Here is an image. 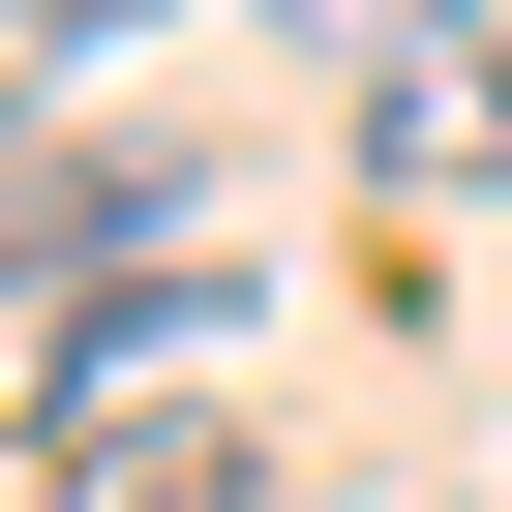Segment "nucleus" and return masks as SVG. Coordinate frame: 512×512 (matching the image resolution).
I'll use <instances>...</instances> for the list:
<instances>
[{"instance_id":"f257e3e1","label":"nucleus","mask_w":512,"mask_h":512,"mask_svg":"<svg viewBox=\"0 0 512 512\" xmlns=\"http://www.w3.org/2000/svg\"><path fill=\"white\" fill-rule=\"evenodd\" d=\"M61 512H302V482H272V422H211V392H121V422H61Z\"/></svg>"},{"instance_id":"f03ea898","label":"nucleus","mask_w":512,"mask_h":512,"mask_svg":"<svg viewBox=\"0 0 512 512\" xmlns=\"http://www.w3.org/2000/svg\"><path fill=\"white\" fill-rule=\"evenodd\" d=\"M362 181H422V211H452V181H512V0H452V31L362 91Z\"/></svg>"},{"instance_id":"7ed1b4c3","label":"nucleus","mask_w":512,"mask_h":512,"mask_svg":"<svg viewBox=\"0 0 512 512\" xmlns=\"http://www.w3.org/2000/svg\"><path fill=\"white\" fill-rule=\"evenodd\" d=\"M272 31H302V61H362V91H392V61H422V31H452V0H272Z\"/></svg>"},{"instance_id":"20e7f679","label":"nucleus","mask_w":512,"mask_h":512,"mask_svg":"<svg viewBox=\"0 0 512 512\" xmlns=\"http://www.w3.org/2000/svg\"><path fill=\"white\" fill-rule=\"evenodd\" d=\"M91 31H151V0H0V61H91Z\"/></svg>"}]
</instances>
